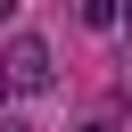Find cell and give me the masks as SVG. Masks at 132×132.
<instances>
[{"label": "cell", "instance_id": "obj_1", "mask_svg": "<svg viewBox=\"0 0 132 132\" xmlns=\"http://www.w3.org/2000/svg\"><path fill=\"white\" fill-rule=\"evenodd\" d=\"M58 82V58H50V41L41 33H8V50H0V91H50Z\"/></svg>", "mask_w": 132, "mask_h": 132}, {"label": "cell", "instance_id": "obj_4", "mask_svg": "<svg viewBox=\"0 0 132 132\" xmlns=\"http://www.w3.org/2000/svg\"><path fill=\"white\" fill-rule=\"evenodd\" d=\"M16 8H25V0H0V25H16Z\"/></svg>", "mask_w": 132, "mask_h": 132}, {"label": "cell", "instance_id": "obj_2", "mask_svg": "<svg viewBox=\"0 0 132 132\" xmlns=\"http://www.w3.org/2000/svg\"><path fill=\"white\" fill-rule=\"evenodd\" d=\"M82 25H91V33H107V25H116V0H82Z\"/></svg>", "mask_w": 132, "mask_h": 132}, {"label": "cell", "instance_id": "obj_3", "mask_svg": "<svg viewBox=\"0 0 132 132\" xmlns=\"http://www.w3.org/2000/svg\"><path fill=\"white\" fill-rule=\"evenodd\" d=\"M74 132H124V124H116V116H91V124H74Z\"/></svg>", "mask_w": 132, "mask_h": 132}, {"label": "cell", "instance_id": "obj_5", "mask_svg": "<svg viewBox=\"0 0 132 132\" xmlns=\"http://www.w3.org/2000/svg\"><path fill=\"white\" fill-rule=\"evenodd\" d=\"M116 25H132V0H116Z\"/></svg>", "mask_w": 132, "mask_h": 132}, {"label": "cell", "instance_id": "obj_6", "mask_svg": "<svg viewBox=\"0 0 132 132\" xmlns=\"http://www.w3.org/2000/svg\"><path fill=\"white\" fill-rule=\"evenodd\" d=\"M0 132H25V124H16V116H0Z\"/></svg>", "mask_w": 132, "mask_h": 132}]
</instances>
